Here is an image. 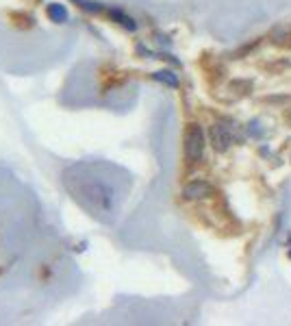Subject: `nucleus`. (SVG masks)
<instances>
[{
    "instance_id": "1",
    "label": "nucleus",
    "mask_w": 291,
    "mask_h": 326,
    "mask_svg": "<svg viewBox=\"0 0 291 326\" xmlns=\"http://www.w3.org/2000/svg\"><path fill=\"white\" fill-rule=\"evenodd\" d=\"M63 183L74 196V200H78L92 215H100L102 211L111 209V189L98 181V176L85 174V166L68 170Z\"/></svg>"
},
{
    "instance_id": "2",
    "label": "nucleus",
    "mask_w": 291,
    "mask_h": 326,
    "mask_svg": "<svg viewBox=\"0 0 291 326\" xmlns=\"http://www.w3.org/2000/svg\"><path fill=\"white\" fill-rule=\"evenodd\" d=\"M205 154V130L198 124H191L185 133V159L189 163H196Z\"/></svg>"
},
{
    "instance_id": "3",
    "label": "nucleus",
    "mask_w": 291,
    "mask_h": 326,
    "mask_svg": "<svg viewBox=\"0 0 291 326\" xmlns=\"http://www.w3.org/2000/svg\"><path fill=\"white\" fill-rule=\"evenodd\" d=\"M211 142L215 150H226L230 148L232 144V128L226 126L224 122H217V124L211 128Z\"/></svg>"
},
{
    "instance_id": "4",
    "label": "nucleus",
    "mask_w": 291,
    "mask_h": 326,
    "mask_svg": "<svg viewBox=\"0 0 291 326\" xmlns=\"http://www.w3.org/2000/svg\"><path fill=\"white\" fill-rule=\"evenodd\" d=\"M183 194H185V198H189V200H202V198H207V196L213 194V185L209 181L198 178V181H191V183L185 185Z\"/></svg>"
},
{
    "instance_id": "5",
    "label": "nucleus",
    "mask_w": 291,
    "mask_h": 326,
    "mask_svg": "<svg viewBox=\"0 0 291 326\" xmlns=\"http://www.w3.org/2000/svg\"><path fill=\"white\" fill-rule=\"evenodd\" d=\"M46 13H48V18H50L52 22H66V20H68V9H66L63 5H59V3L48 5Z\"/></svg>"
},
{
    "instance_id": "6",
    "label": "nucleus",
    "mask_w": 291,
    "mask_h": 326,
    "mask_svg": "<svg viewBox=\"0 0 291 326\" xmlns=\"http://www.w3.org/2000/svg\"><path fill=\"white\" fill-rule=\"evenodd\" d=\"M109 15H111V18L115 20L118 24H122L124 29H128V31H135V29H137V24H135V20L131 18V15H126V13H122V11H120V9H111V11H109Z\"/></svg>"
},
{
    "instance_id": "7",
    "label": "nucleus",
    "mask_w": 291,
    "mask_h": 326,
    "mask_svg": "<svg viewBox=\"0 0 291 326\" xmlns=\"http://www.w3.org/2000/svg\"><path fill=\"white\" fill-rule=\"evenodd\" d=\"M155 78H157V80H163V83H167L169 87H176V85H179V78H176L172 72H157Z\"/></svg>"
},
{
    "instance_id": "8",
    "label": "nucleus",
    "mask_w": 291,
    "mask_h": 326,
    "mask_svg": "<svg viewBox=\"0 0 291 326\" xmlns=\"http://www.w3.org/2000/svg\"><path fill=\"white\" fill-rule=\"evenodd\" d=\"M74 3H78L83 9H87V11H92V13H98V11H102V5H98V3H92V0H74Z\"/></svg>"
}]
</instances>
